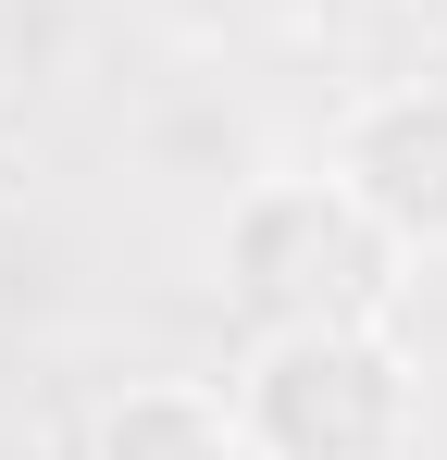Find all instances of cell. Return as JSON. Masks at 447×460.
Listing matches in <instances>:
<instances>
[{
    "mask_svg": "<svg viewBox=\"0 0 447 460\" xmlns=\"http://www.w3.org/2000/svg\"><path fill=\"white\" fill-rule=\"evenodd\" d=\"M249 460H410L423 448V374L398 323H261L224 374Z\"/></svg>",
    "mask_w": 447,
    "mask_h": 460,
    "instance_id": "cell-1",
    "label": "cell"
},
{
    "mask_svg": "<svg viewBox=\"0 0 447 460\" xmlns=\"http://www.w3.org/2000/svg\"><path fill=\"white\" fill-rule=\"evenodd\" d=\"M212 261L261 323H398V299H410V249L336 174H249L224 199Z\"/></svg>",
    "mask_w": 447,
    "mask_h": 460,
    "instance_id": "cell-2",
    "label": "cell"
},
{
    "mask_svg": "<svg viewBox=\"0 0 447 460\" xmlns=\"http://www.w3.org/2000/svg\"><path fill=\"white\" fill-rule=\"evenodd\" d=\"M323 174L361 199L410 261H447V75H398L336 112Z\"/></svg>",
    "mask_w": 447,
    "mask_h": 460,
    "instance_id": "cell-3",
    "label": "cell"
},
{
    "mask_svg": "<svg viewBox=\"0 0 447 460\" xmlns=\"http://www.w3.org/2000/svg\"><path fill=\"white\" fill-rule=\"evenodd\" d=\"M87 460H249V436H236V398H224V385L149 374V385H112V398H100Z\"/></svg>",
    "mask_w": 447,
    "mask_h": 460,
    "instance_id": "cell-4",
    "label": "cell"
},
{
    "mask_svg": "<svg viewBox=\"0 0 447 460\" xmlns=\"http://www.w3.org/2000/svg\"><path fill=\"white\" fill-rule=\"evenodd\" d=\"M0 460H38V436H0Z\"/></svg>",
    "mask_w": 447,
    "mask_h": 460,
    "instance_id": "cell-5",
    "label": "cell"
}]
</instances>
